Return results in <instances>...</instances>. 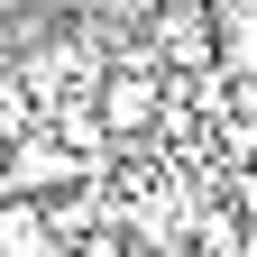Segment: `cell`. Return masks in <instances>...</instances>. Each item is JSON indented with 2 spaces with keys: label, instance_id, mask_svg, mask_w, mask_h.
I'll return each mask as SVG.
<instances>
[{
  "label": "cell",
  "instance_id": "4",
  "mask_svg": "<svg viewBox=\"0 0 257 257\" xmlns=\"http://www.w3.org/2000/svg\"><path fill=\"white\" fill-rule=\"evenodd\" d=\"M28 128H46V110H37V92H28L19 74H0V147H19Z\"/></svg>",
  "mask_w": 257,
  "mask_h": 257
},
{
  "label": "cell",
  "instance_id": "3",
  "mask_svg": "<svg viewBox=\"0 0 257 257\" xmlns=\"http://www.w3.org/2000/svg\"><path fill=\"white\" fill-rule=\"evenodd\" d=\"M0 257H64L46 202H28V193H10V202H0Z\"/></svg>",
  "mask_w": 257,
  "mask_h": 257
},
{
  "label": "cell",
  "instance_id": "1",
  "mask_svg": "<svg viewBox=\"0 0 257 257\" xmlns=\"http://www.w3.org/2000/svg\"><path fill=\"white\" fill-rule=\"evenodd\" d=\"M0 175H10V193H28V202H46V193H74V184L110 175V166H92V156H74V147L55 138V119H46V128H28V138L10 147V166H0Z\"/></svg>",
  "mask_w": 257,
  "mask_h": 257
},
{
  "label": "cell",
  "instance_id": "2",
  "mask_svg": "<svg viewBox=\"0 0 257 257\" xmlns=\"http://www.w3.org/2000/svg\"><path fill=\"white\" fill-rule=\"evenodd\" d=\"M156 55L175 64V74H202V64H220V19L211 0H156Z\"/></svg>",
  "mask_w": 257,
  "mask_h": 257
}]
</instances>
